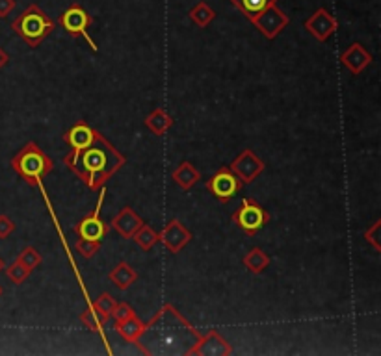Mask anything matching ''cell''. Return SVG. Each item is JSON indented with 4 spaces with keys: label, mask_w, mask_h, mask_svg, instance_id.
I'll use <instances>...</instances> for the list:
<instances>
[{
    "label": "cell",
    "mask_w": 381,
    "mask_h": 356,
    "mask_svg": "<svg viewBox=\"0 0 381 356\" xmlns=\"http://www.w3.org/2000/svg\"><path fill=\"white\" fill-rule=\"evenodd\" d=\"M104 195H106V190L101 188L97 206H95L93 214L84 217L82 221H78L77 225H75V229L73 230H75V234H77L78 238L93 240V242H103L104 238H106V234L110 232V225H106V222L101 219V208H103Z\"/></svg>",
    "instance_id": "obj_7"
},
{
    "label": "cell",
    "mask_w": 381,
    "mask_h": 356,
    "mask_svg": "<svg viewBox=\"0 0 381 356\" xmlns=\"http://www.w3.org/2000/svg\"><path fill=\"white\" fill-rule=\"evenodd\" d=\"M136 310L129 305V303H117L112 316H114V321H116V323H121V321H127L129 318H132Z\"/></svg>",
    "instance_id": "obj_29"
},
{
    "label": "cell",
    "mask_w": 381,
    "mask_h": 356,
    "mask_svg": "<svg viewBox=\"0 0 381 356\" xmlns=\"http://www.w3.org/2000/svg\"><path fill=\"white\" fill-rule=\"evenodd\" d=\"M304 28L320 43H325L339 30V21L325 8H318L317 12L305 21Z\"/></svg>",
    "instance_id": "obj_12"
},
{
    "label": "cell",
    "mask_w": 381,
    "mask_h": 356,
    "mask_svg": "<svg viewBox=\"0 0 381 356\" xmlns=\"http://www.w3.org/2000/svg\"><path fill=\"white\" fill-rule=\"evenodd\" d=\"M4 267H6V264H4V260H2V258H0V273H2V271H4Z\"/></svg>",
    "instance_id": "obj_34"
},
{
    "label": "cell",
    "mask_w": 381,
    "mask_h": 356,
    "mask_svg": "<svg viewBox=\"0 0 381 356\" xmlns=\"http://www.w3.org/2000/svg\"><path fill=\"white\" fill-rule=\"evenodd\" d=\"M372 62H374L372 54H370L359 41L349 44L348 49L341 54V64H343L354 77H359L362 71L367 69L369 65H372Z\"/></svg>",
    "instance_id": "obj_14"
},
{
    "label": "cell",
    "mask_w": 381,
    "mask_h": 356,
    "mask_svg": "<svg viewBox=\"0 0 381 356\" xmlns=\"http://www.w3.org/2000/svg\"><path fill=\"white\" fill-rule=\"evenodd\" d=\"M365 240L372 245V247L380 253L381 251V243H380V221H376L370 229H367L365 230Z\"/></svg>",
    "instance_id": "obj_30"
},
{
    "label": "cell",
    "mask_w": 381,
    "mask_h": 356,
    "mask_svg": "<svg viewBox=\"0 0 381 356\" xmlns=\"http://www.w3.org/2000/svg\"><path fill=\"white\" fill-rule=\"evenodd\" d=\"M205 188H207L208 193H210L216 201L225 204L229 203L234 195H238L240 191H242V188H244V184H242V180L231 171V167L223 166L218 169L216 175H212L210 180H207Z\"/></svg>",
    "instance_id": "obj_6"
},
{
    "label": "cell",
    "mask_w": 381,
    "mask_h": 356,
    "mask_svg": "<svg viewBox=\"0 0 381 356\" xmlns=\"http://www.w3.org/2000/svg\"><path fill=\"white\" fill-rule=\"evenodd\" d=\"M132 240H134L138 247L142 249L143 253H149V251H151V249L155 247L156 243H158V232H156L151 225L143 222L142 227L134 232Z\"/></svg>",
    "instance_id": "obj_21"
},
{
    "label": "cell",
    "mask_w": 381,
    "mask_h": 356,
    "mask_svg": "<svg viewBox=\"0 0 381 356\" xmlns=\"http://www.w3.org/2000/svg\"><path fill=\"white\" fill-rule=\"evenodd\" d=\"M13 8H15V0H0V19L8 17Z\"/></svg>",
    "instance_id": "obj_32"
},
{
    "label": "cell",
    "mask_w": 381,
    "mask_h": 356,
    "mask_svg": "<svg viewBox=\"0 0 381 356\" xmlns=\"http://www.w3.org/2000/svg\"><path fill=\"white\" fill-rule=\"evenodd\" d=\"M91 23H93V17L80 4H73L60 15V25L64 26L65 32L69 34L71 38H84L91 47V51L97 52V44L88 34Z\"/></svg>",
    "instance_id": "obj_5"
},
{
    "label": "cell",
    "mask_w": 381,
    "mask_h": 356,
    "mask_svg": "<svg viewBox=\"0 0 381 356\" xmlns=\"http://www.w3.org/2000/svg\"><path fill=\"white\" fill-rule=\"evenodd\" d=\"M80 321H82V325L91 332H103L104 323H106V319H103V316H101L91 305L80 314Z\"/></svg>",
    "instance_id": "obj_24"
},
{
    "label": "cell",
    "mask_w": 381,
    "mask_h": 356,
    "mask_svg": "<svg viewBox=\"0 0 381 356\" xmlns=\"http://www.w3.org/2000/svg\"><path fill=\"white\" fill-rule=\"evenodd\" d=\"M229 167H231V171L242 180V184L249 186L257 180L258 175H262V171L266 169V164L258 158L257 154L253 153L251 149H244V151L233 160V164Z\"/></svg>",
    "instance_id": "obj_9"
},
{
    "label": "cell",
    "mask_w": 381,
    "mask_h": 356,
    "mask_svg": "<svg viewBox=\"0 0 381 356\" xmlns=\"http://www.w3.org/2000/svg\"><path fill=\"white\" fill-rule=\"evenodd\" d=\"M116 305H117L116 299L112 297L110 293H106V292L101 293L97 299L91 303V306H93V308H95V310L103 316V319H106V321L112 318V314H114V308H116Z\"/></svg>",
    "instance_id": "obj_25"
},
{
    "label": "cell",
    "mask_w": 381,
    "mask_h": 356,
    "mask_svg": "<svg viewBox=\"0 0 381 356\" xmlns=\"http://www.w3.org/2000/svg\"><path fill=\"white\" fill-rule=\"evenodd\" d=\"M288 21L291 19L286 17V13L279 10L278 4H271L265 12L258 13L257 17H253L251 23L266 39H275L283 32L284 26L288 25Z\"/></svg>",
    "instance_id": "obj_10"
},
{
    "label": "cell",
    "mask_w": 381,
    "mask_h": 356,
    "mask_svg": "<svg viewBox=\"0 0 381 356\" xmlns=\"http://www.w3.org/2000/svg\"><path fill=\"white\" fill-rule=\"evenodd\" d=\"M270 262H271V258L268 253H265L262 249L253 247L251 251L244 256L242 264H244V267H246L247 271H251V273H255V275H260L262 271H265L266 267L270 266Z\"/></svg>",
    "instance_id": "obj_20"
},
{
    "label": "cell",
    "mask_w": 381,
    "mask_h": 356,
    "mask_svg": "<svg viewBox=\"0 0 381 356\" xmlns=\"http://www.w3.org/2000/svg\"><path fill=\"white\" fill-rule=\"evenodd\" d=\"M234 8H238L240 12L246 15L247 19L251 21L257 17L258 13H262L271 4H278V0H233Z\"/></svg>",
    "instance_id": "obj_22"
},
{
    "label": "cell",
    "mask_w": 381,
    "mask_h": 356,
    "mask_svg": "<svg viewBox=\"0 0 381 356\" xmlns=\"http://www.w3.org/2000/svg\"><path fill=\"white\" fill-rule=\"evenodd\" d=\"M108 279L117 290H121V292H127L132 284H134L136 280H138V273H136V269L130 264L127 262H119L114 269H112L110 273H108Z\"/></svg>",
    "instance_id": "obj_17"
},
{
    "label": "cell",
    "mask_w": 381,
    "mask_h": 356,
    "mask_svg": "<svg viewBox=\"0 0 381 356\" xmlns=\"http://www.w3.org/2000/svg\"><path fill=\"white\" fill-rule=\"evenodd\" d=\"M142 225H143L142 217L138 216L130 206H125V208H121L119 214L114 217L110 229L116 230L117 234L121 236V238H125V240H132L134 232L140 229Z\"/></svg>",
    "instance_id": "obj_15"
},
{
    "label": "cell",
    "mask_w": 381,
    "mask_h": 356,
    "mask_svg": "<svg viewBox=\"0 0 381 356\" xmlns=\"http://www.w3.org/2000/svg\"><path fill=\"white\" fill-rule=\"evenodd\" d=\"M173 117L166 112V108H155L145 117V127L155 136H164L169 128L173 127Z\"/></svg>",
    "instance_id": "obj_19"
},
{
    "label": "cell",
    "mask_w": 381,
    "mask_h": 356,
    "mask_svg": "<svg viewBox=\"0 0 381 356\" xmlns=\"http://www.w3.org/2000/svg\"><path fill=\"white\" fill-rule=\"evenodd\" d=\"M99 136V130H95L93 127H90L86 121H78L75 123L67 132L64 134V141L65 145L69 147V153L67 156H73V154L84 151L86 147H90L95 138Z\"/></svg>",
    "instance_id": "obj_13"
},
{
    "label": "cell",
    "mask_w": 381,
    "mask_h": 356,
    "mask_svg": "<svg viewBox=\"0 0 381 356\" xmlns=\"http://www.w3.org/2000/svg\"><path fill=\"white\" fill-rule=\"evenodd\" d=\"M116 332L123 338L125 342L136 344L140 347V340H142L143 332H145V323L134 314V316L127 319V321L116 323Z\"/></svg>",
    "instance_id": "obj_16"
},
{
    "label": "cell",
    "mask_w": 381,
    "mask_h": 356,
    "mask_svg": "<svg viewBox=\"0 0 381 356\" xmlns=\"http://www.w3.org/2000/svg\"><path fill=\"white\" fill-rule=\"evenodd\" d=\"M103 242H93V240H84V238H78L77 243H75V249L77 253L86 260H90L93 256L97 255V251L101 249Z\"/></svg>",
    "instance_id": "obj_27"
},
{
    "label": "cell",
    "mask_w": 381,
    "mask_h": 356,
    "mask_svg": "<svg viewBox=\"0 0 381 356\" xmlns=\"http://www.w3.org/2000/svg\"><path fill=\"white\" fill-rule=\"evenodd\" d=\"M192 240H194V234L179 219H171L158 232V242L164 243V247L168 249L171 255H179Z\"/></svg>",
    "instance_id": "obj_11"
},
{
    "label": "cell",
    "mask_w": 381,
    "mask_h": 356,
    "mask_svg": "<svg viewBox=\"0 0 381 356\" xmlns=\"http://www.w3.org/2000/svg\"><path fill=\"white\" fill-rule=\"evenodd\" d=\"M231 353H233V347L227 344L225 338L221 336L218 331L210 329L207 334H203V332H201L199 336L195 338L194 345H192V347H188L184 355H190V356H201V355L229 356Z\"/></svg>",
    "instance_id": "obj_8"
},
{
    "label": "cell",
    "mask_w": 381,
    "mask_h": 356,
    "mask_svg": "<svg viewBox=\"0 0 381 356\" xmlns=\"http://www.w3.org/2000/svg\"><path fill=\"white\" fill-rule=\"evenodd\" d=\"M171 178L177 182V186H179L181 190L188 191L192 190V188L199 182L201 173L197 171V167H195L192 162H181V166L171 173Z\"/></svg>",
    "instance_id": "obj_18"
},
{
    "label": "cell",
    "mask_w": 381,
    "mask_h": 356,
    "mask_svg": "<svg viewBox=\"0 0 381 356\" xmlns=\"http://www.w3.org/2000/svg\"><path fill=\"white\" fill-rule=\"evenodd\" d=\"M2 293H4V290H2V286H0V297H2Z\"/></svg>",
    "instance_id": "obj_35"
},
{
    "label": "cell",
    "mask_w": 381,
    "mask_h": 356,
    "mask_svg": "<svg viewBox=\"0 0 381 356\" xmlns=\"http://www.w3.org/2000/svg\"><path fill=\"white\" fill-rule=\"evenodd\" d=\"M4 269H6V277L12 280L13 284H23V282H25V280L32 275L25 266H21L17 260L13 262L10 267H4Z\"/></svg>",
    "instance_id": "obj_28"
},
{
    "label": "cell",
    "mask_w": 381,
    "mask_h": 356,
    "mask_svg": "<svg viewBox=\"0 0 381 356\" xmlns=\"http://www.w3.org/2000/svg\"><path fill=\"white\" fill-rule=\"evenodd\" d=\"M17 262H19L21 266H25L30 273H32L34 269H38L39 266H41V262H43V258H41V255H39L38 251L34 247H25L23 251H21L19 255H17Z\"/></svg>",
    "instance_id": "obj_26"
},
{
    "label": "cell",
    "mask_w": 381,
    "mask_h": 356,
    "mask_svg": "<svg viewBox=\"0 0 381 356\" xmlns=\"http://www.w3.org/2000/svg\"><path fill=\"white\" fill-rule=\"evenodd\" d=\"M8 62H10V54H8V52L4 51L2 47H0V69H2L4 65H6Z\"/></svg>",
    "instance_id": "obj_33"
},
{
    "label": "cell",
    "mask_w": 381,
    "mask_h": 356,
    "mask_svg": "<svg viewBox=\"0 0 381 356\" xmlns=\"http://www.w3.org/2000/svg\"><path fill=\"white\" fill-rule=\"evenodd\" d=\"M54 21L36 4H30L17 19L12 23V30L25 41L30 49H38L43 39L54 30Z\"/></svg>",
    "instance_id": "obj_3"
},
{
    "label": "cell",
    "mask_w": 381,
    "mask_h": 356,
    "mask_svg": "<svg viewBox=\"0 0 381 356\" xmlns=\"http://www.w3.org/2000/svg\"><path fill=\"white\" fill-rule=\"evenodd\" d=\"M231 221L238 227L242 232H246L247 236H255L258 230H262L270 222V214L266 208H262L260 204L251 197H246L242 201L238 208L233 212Z\"/></svg>",
    "instance_id": "obj_4"
},
{
    "label": "cell",
    "mask_w": 381,
    "mask_h": 356,
    "mask_svg": "<svg viewBox=\"0 0 381 356\" xmlns=\"http://www.w3.org/2000/svg\"><path fill=\"white\" fill-rule=\"evenodd\" d=\"M64 164L88 186V190L99 191L117 171H121L127 158L99 132L95 141L84 151L73 156L65 154Z\"/></svg>",
    "instance_id": "obj_1"
},
{
    "label": "cell",
    "mask_w": 381,
    "mask_h": 356,
    "mask_svg": "<svg viewBox=\"0 0 381 356\" xmlns=\"http://www.w3.org/2000/svg\"><path fill=\"white\" fill-rule=\"evenodd\" d=\"M12 167L26 184L38 188L43 184V180L52 171L54 164H52L51 156L38 143L28 141L12 158Z\"/></svg>",
    "instance_id": "obj_2"
},
{
    "label": "cell",
    "mask_w": 381,
    "mask_h": 356,
    "mask_svg": "<svg viewBox=\"0 0 381 356\" xmlns=\"http://www.w3.org/2000/svg\"><path fill=\"white\" fill-rule=\"evenodd\" d=\"M190 19L194 21L195 25L199 26V28H207L210 23H212V19L216 17V13H214V10L210 6H208L207 2H199V4H195L192 10H190Z\"/></svg>",
    "instance_id": "obj_23"
},
{
    "label": "cell",
    "mask_w": 381,
    "mask_h": 356,
    "mask_svg": "<svg viewBox=\"0 0 381 356\" xmlns=\"http://www.w3.org/2000/svg\"><path fill=\"white\" fill-rule=\"evenodd\" d=\"M13 230H15V222L4 214H0V240L10 238V234H13Z\"/></svg>",
    "instance_id": "obj_31"
}]
</instances>
